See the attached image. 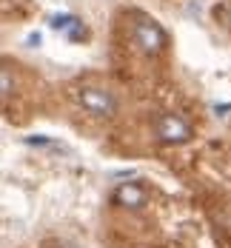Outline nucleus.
I'll return each mask as SVG.
<instances>
[{
	"label": "nucleus",
	"instance_id": "f257e3e1",
	"mask_svg": "<svg viewBox=\"0 0 231 248\" xmlns=\"http://www.w3.org/2000/svg\"><path fill=\"white\" fill-rule=\"evenodd\" d=\"M131 20H134V23H131L134 43H137V49L143 51V54H149V57H160V54L169 51V43H171V40H169V31L157 23L154 17L143 15V12H134Z\"/></svg>",
	"mask_w": 231,
	"mask_h": 248
},
{
	"label": "nucleus",
	"instance_id": "f03ea898",
	"mask_svg": "<svg viewBox=\"0 0 231 248\" xmlns=\"http://www.w3.org/2000/svg\"><path fill=\"white\" fill-rule=\"evenodd\" d=\"M154 134L166 146H183V143H188L194 137V128L180 114H160L157 123H154Z\"/></svg>",
	"mask_w": 231,
	"mask_h": 248
},
{
	"label": "nucleus",
	"instance_id": "7ed1b4c3",
	"mask_svg": "<svg viewBox=\"0 0 231 248\" xmlns=\"http://www.w3.org/2000/svg\"><path fill=\"white\" fill-rule=\"evenodd\" d=\"M77 103L89 111V114H97V117H111L117 111V100L111 92L97 89V86H83L77 92Z\"/></svg>",
	"mask_w": 231,
	"mask_h": 248
},
{
	"label": "nucleus",
	"instance_id": "20e7f679",
	"mask_svg": "<svg viewBox=\"0 0 231 248\" xmlns=\"http://www.w3.org/2000/svg\"><path fill=\"white\" fill-rule=\"evenodd\" d=\"M111 200L117 205H123V208H143L149 202V194H146V188L140 183H120L114 188V197Z\"/></svg>",
	"mask_w": 231,
	"mask_h": 248
},
{
	"label": "nucleus",
	"instance_id": "39448f33",
	"mask_svg": "<svg viewBox=\"0 0 231 248\" xmlns=\"http://www.w3.org/2000/svg\"><path fill=\"white\" fill-rule=\"evenodd\" d=\"M75 23H77V17H72V15H54L51 17V29H66L69 31Z\"/></svg>",
	"mask_w": 231,
	"mask_h": 248
},
{
	"label": "nucleus",
	"instance_id": "423d86ee",
	"mask_svg": "<svg viewBox=\"0 0 231 248\" xmlns=\"http://www.w3.org/2000/svg\"><path fill=\"white\" fill-rule=\"evenodd\" d=\"M83 37H86V29H83V23H80V20H77L75 26H72V29H69V40H83Z\"/></svg>",
	"mask_w": 231,
	"mask_h": 248
},
{
	"label": "nucleus",
	"instance_id": "0eeeda50",
	"mask_svg": "<svg viewBox=\"0 0 231 248\" xmlns=\"http://www.w3.org/2000/svg\"><path fill=\"white\" fill-rule=\"evenodd\" d=\"M12 94V75H9V66L3 69V97Z\"/></svg>",
	"mask_w": 231,
	"mask_h": 248
},
{
	"label": "nucleus",
	"instance_id": "6e6552de",
	"mask_svg": "<svg viewBox=\"0 0 231 248\" xmlns=\"http://www.w3.org/2000/svg\"><path fill=\"white\" fill-rule=\"evenodd\" d=\"M26 143L29 146H51L49 137H43V134H37V137H26Z\"/></svg>",
	"mask_w": 231,
	"mask_h": 248
},
{
	"label": "nucleus",
	"instance_id": "1a4fd4ad",
	"mask_svg": "<svg viewBox=\"0 0 231 248\" xmlns=\"http://www.w3.org/2000/svg\"><path fill=\"white\" fill-rule=\"evenodd\" d=\"M29 46L37 49V46H40V34H29Z\"/></svg>",
	"mask_w": 231,
	"mask_h": 248
},
{
	"label": "nucleus",
	"instance_id": "9d476101",
	"mask_svg": "<svg viewBox=\"0 0 231 248\" xmlns=\"http://www.w3.org/2000/svg\"><path fill=\"white\" fill-rule=\"evenodd\" d=\"M214 111L220 114V111H231V103H223V106H214Z\"/></svg>",
	"mask_w": 231,
	"mask_h": 248
},
{
	"label": "nucleus",
	"instance_id": "9b49d317",
	"mask_svg": "<svg viewBox=\"0 0 231 248\" xmlns=\"http://www.w3.org/2000/svg\"><path fill=\"white\" fill-rule=\"evenodd\" d=\"M226 26H229V31H231V6H229V12H226Z\"/></svg>",
	"mask_w": 231,
	"mask_h": 248
}]
</instances>
